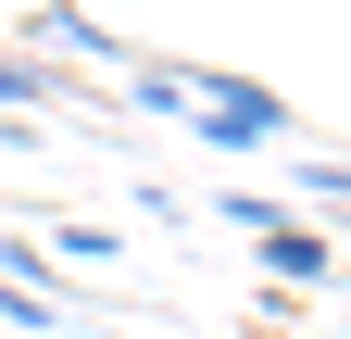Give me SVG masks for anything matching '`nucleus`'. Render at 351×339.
Masks as SVG:
<instances>
[{"label":"nucleus","instance_id":"nucleus-1","mask_svg":"<svg viewBox=\"0 0 351 339\" xmlns=\"http://www.w3.org/2000/svg\"><path fill=\"white\" fill-rule=\"evenodd\" d=\"M176 126H201V151H276L289 139V101L251 89V75H189V113Z\"/></svg>","mask_w":351,"mask_h":339},{"label":"nucleus","instance_id":"nucleus-2","mask_svg":"<svg viewBox=\"0 0 351 339\" xmlns=\"http://www.w3.org/2000/svg\"><path fill=\"white\" fill-rule=\"evenodd\" d=\"M251 251H263V277H276L289 302H301V289H326V277H339V239H326V226H263Z\"/></svg>","mask_w":351,"mask_h":339},{"label":"nucleus","instance_id":"nucleus-3","mask_svg":"<svg viewBox=\"0 0 351 339\" xmlns=\"http://www.w3.org/2000/svg\"><path fill=\"white\" fill-rule=\"evenodd\" d=\"M51 239H25V226H0V289H38V302H51Z\"/></svg>","mask_w":351,"mask_h":339},{"label":"nucleus","instance_id":"nucleus-4","mask_svg":"<svg viewBox=\"0 0 351 339\" xmlns=\"http://www.w3.org/2000/svg\"><path fill=\"white\" fill-rule=\"evenodd\" d=\"M38 38H63V51H101V63H125L113 38H101V13H75V0H38Z\"/></svg>","mask_w":351,"mask_h":339},{"label":"nucleus","instance_id":"nucleus-5","mask_svg":"<svg viewBox=\"0 0 351 339\" xmlns=\"http://www.w3.org/2000/svg\"><path fill=\"white\" fill-rule=\"evenodd\" d=\"M125 89H138L151 113H189V63H138V51H125Z\"/></svg>","mask_w":351,"mask_h":339},{"label":"nucleus","instance_id":"nucleus-6","mask_svg":"<svg viewBox=\"0 0 351 339\" xmlns=\"http://www.w3.org/2000/svg\"><path fill=\"white\" fill-rule=\"evenodd\" d=\"M51 264H125L113 226H51Z\"/></svg>","mask_w":351,"mask_h":339},{"label":"nucleus","instance_id":"nucleus-7","mask_svg":"<svg viewBox=\"0 0 351 339\" xmlns=\"http://www.w3.org/2000/svg\"><path fill=\"white\" fill-rule=\"evenodd\" d=\"M0 101H13V113H25V101H51V63H25V51H0Z\"/></svg>","mask_w":351,"mask_h":339},{"label":"nucleus","instance_id":"nucleus-8","mask_svg":"<svg viewBox=\"0 0 351 339\" xmlns=\"http://www.w3.org/2000/svg\"><path fill=\"white\" fill-rule=\"evenodd\" d=\"M251 339H314V327H251Z\"/></svg>","mask_w":351,"mask_h":339}]
</instances>
